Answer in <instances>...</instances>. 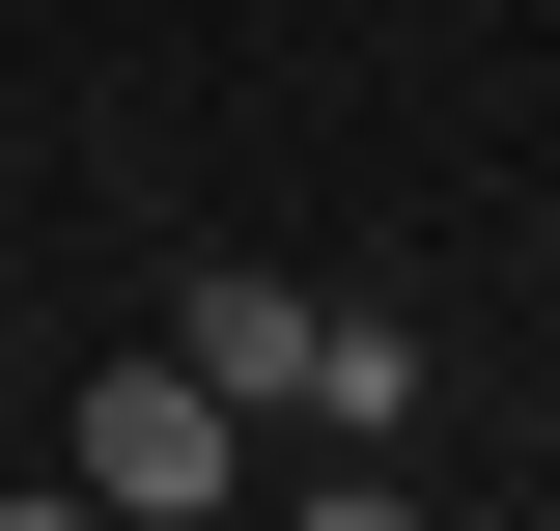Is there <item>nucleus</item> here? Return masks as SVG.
<instances>
[{
	"instance_id": "2",
	"label": "nucleus",
	"mask_w": 560,
	"mask_h": 531,
	"mask_svg": "<svg viewBox=\"0 0 560 531\" xmlns=\"http://www.w3.org/2000/svg\"><path fill=\"white\" fill-rule=\"evenodd\" d=\"M168 364H197L224 420H308V364H337V308H308V280H253V252H224L197 308H168Z\"/></svg>"
},
{
	"instance_id": "1",
	"label": "nucleus",
	"mask_w": 560,
	"mask_h": 531,
	"mask_svg": "<svg viewBox=\"0 0 560 531\" xmlns=\"http://www.w3.org/2000/svg\"><path fill=\"white\" fill-rule=\"evenodd\" d=\"M57 475H84V504H140V531H197L224 475H253V420H224L197 364L140 335V364H84V420H57Z\"/></svg>"
},
{
	"instance_id": "3",
	"label": "nucleus",
	"mask_w": 560,
	"mask_h": 531,
	"mask_svg": "<svg viewBox=\"0 0 560 531\" xmlns=\"http://www.w3.org/2000/svg\"><path fill=\"white\" fill-rule=\"evenodd\" d=\"M0 504H28V448H0Z\"/></svg>"
}]
</instances>
